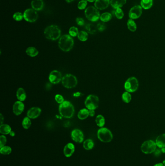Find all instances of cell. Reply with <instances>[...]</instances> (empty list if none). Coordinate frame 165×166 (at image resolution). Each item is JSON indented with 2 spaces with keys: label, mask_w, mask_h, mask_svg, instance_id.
Wrapping results in <instances>:
<instances>
[{
  "label": "cell",
  "mask_w": 165,
  "mask_h": 166,
  "mask_svg": "<svg viewBox=\"0 0 165 166\" xmlns=\"http://www.w3.org/2000/svg\"><path fill=\"white\" fill-rule=\"evenodd\" d=\"M24 19L28 22H34L38 18V14L34 9H27L23 14Z\"/></svg>",
  "instance_id": "obj_10"
},
{
  "label": "cell",
  "mask_w": 165,
  "mask_h": 166,
  "mask_svg": "<svg viewBox=\"0 0 165 166\" xmlns=\"http://www.w3.org/2000/svg\"><path fill=\"white\" fill-rule=\"evenodd\" d=\"M99 103V100L96 95L91 94L87 96L85 101V106L88 110H95L97 109Z\"/></svg>",
  "instance_id": "obj_7"
},
{
  "label": "cell",
  "mask_w": 165,
  "mask_h": 166,
  "mask_svg": "<svg viewBox=\"0 0 165 166\" xmlns=\"http://www.w3.org/2000/svg\"><path fill=\"white\" fill-rule=\"evenodd\" d=\"M24 104L22 102L18 101L14 103L13 106V111L15 115L19 116L24 110Z\"/></svg>",
  "instance_id": "obj_15"
},
{
  "label": "cell",
  "mask_w": 165,
  "mask_h": 166,
  "mask_svg": "<svg viewBox=\"0 0 165 166\" xmlns=\"http://www.w3.org/2000/svg\"><path fill=\"white\" fill-rule=\"evenodd\" d=\"M75 150V146L74 144L72 143H69L65 146L64 149V155L67 157H71L73 154H74Z\"/></svg>",
  "instance_id": "obj_17"
},
{
  "label": "cell",
  "mask_w": 165,
  "mask_h": 166,
  "mask_svg": "<svg viewBox=\"0 0 165 166\" xmlns=\"http://www.w3.org/2000/svg\"><path fill=\"white\" fill-rule=\"evenodd\" d=\"M124 89L127 92L133 93L137 91L139 87V81L135 77L129 78L124 83Z\"/></svg>",
  "instance_id": "obj_8"
},
{
  "label": "cell",
  "mask_w": 165,
  "mask_h": 166,
  "mask_svg": "<svg viewBox=\"0 0 165 166\" xmlns=\"http://www.w3.org/2000/svg\"><path fill=\"white\" fill-rule=\"evenodd\" d=\"M26 53L28 56L34 57L39 54V51L35 47H29L26 50Z\"/></svg>",
  "instance_id": "obj_23"
},
{
  "label": "cell",
  "mask_w": 165,
  "mask_h": 166,
  "mask_svg": "<svg viewBox=\"0 0 165 166\" xmlns=\"http://www.w3.org/2000/svg\"><path fill=\"white\" fill-rule=\"evenodd\" d=\"M63 77L61 73L57 70L51 71L49 77V79L51 83L53 84H57L61 81Z\"/></svg>",
  "instance_id": "obj_12"
},
{
  "label": "cell",
  "mask_w": 165,
  "mask_h": 166,
  "mask_svg": "<svg viewBox=\"0 0 165 166\" xmlns=\"http://www.w3.org/2000/svg\"><path fill=\"white\" fill-rule=\"evenodd\" d=\"M9 134L11 137H14L15 135V132L14 131H11V132Z\"/></svg>",
  "instance_id": "obj_46"
},
{
  "label": "cell",
  "mask_w": 165,
  "mask_h": 166,
  "mask_svg": "<svg viewBox=\"0 0 165 166\" xmlns=\"http://www.w3.org/2000/svg\"><path fill=\"white\" fill-rule=\"evenodd\" d=\"M6 143V138L4 135L0 136V147H4Z\"/></svg>",
  "instance_id": "obj_40"
},
{
  "label": "cell",
  "mask_w": 165,
  "mask_h": 166,
  "mask_svg": "<svg viewBox=\"0 0 165 166\" xmlns=\"http://www.w3.org/2000/svg\"><path fill=\"white\" fill-rule=\"evenodd\" d=\"M66 1L67 3H71L72 1H73L74 0H66Z\"/></svg>",
  "instance_id": "obj_49"
},
{
  "label": "cell",
  "mask_w": 165,
  "mask_h": 166,
  "mask_svg": "<svg viewBox=\"0 0 165 166\" xmlns=\"http://www.w3.org/2000/svg\"><path fill=\"white\" fill-rule=\"evenodd\" d=\"M11 128L9 125L3 124L0 126V133L3 134H9L11 131Z\"/></svg>",
  "instance_id": "obj_25"
},
{
  "label": "cell",
  "mask_w": 165,
  "mask_h": 166,
  "mask_svg": "<svg viewBox=\"0 0 165 166\" xmlns=\"http://www.w3.org/2000/svg\"><path fill=\"white\" fill-rule=\"evenodd\" d=\"M154 166H164V165H163V164L158 163L154 165Z\"/></svg>",
  "instance_id": "obj_47"
},
{
  "label": "cell",
  "mask_w": 165,
  "mask_h": 166,
  "mask_svg": "<svg viewBox=\"0 0 165 166\" xmlns=\"http://www.w3.org/2000/svg\"><path fill=\"white\" fill-rule=\"evenodd\" d=\"M87 5V1L86 0H81L78 4V7L79 9H84Z\"/></svg>",
  "instance_id": "obj_37"
},
{
  "label": "cell",
  "mask_w": 165,
  "mask_h": 166,
  "mask_svg": "<svg viewBox=\"0 0 165 166\" xmlns=\"http://www.w3.org/2000/svg\"><path fill=\"white\" fill-rule=\"evenodd\" d=\"M41 109L38 107H31L27 113V116L31 119H35L38 118L41 114Z\"/></svg>",
  "instance_id": "obj_14"
},
{
  "label": "cell",
  "mask_w": 165,
  "mask_h": 166,
  "mask_svg": "<svg viewBox=\"0 0 165 166\" xmlns=\"http://www.w3.org/2000/svg\"><path fill=\"white\" fill-rule=\"evenodd\" d=\"M79 40L81 41H86L88 39V34L87 32L81 31L79 33L78 35Z\"/></svg>",
  "instance_id": "obj_32"
},
{
  "label": "cell",
  "mask_w": 165,
  "mask_h": 166,
  "mask_svg": "<svg viewBox=\"0 0 165 166\" xmlns=\"http://www.w3.org/2000/svg\"><path fill=\"white\" fill-rule=\"evenodd\" d=\"M24 18L23 14L21 12L15 13L13 15V19L16 21H21Z\"/></svg>",
  "instance_id": "obj_38"
},
{
  "label": "cell",
  "mask_w": 165,
  "mask_h": 166,
  "mask_svg": "<svg viewBox=\"0 0 165 166\" xmlns=\"http://www.w3.org/2000/svg\"><path fill=\"white\" fill-rule=\"evenodd\" d=\"M156 143L159 148L165 147V134H160L156 139Z\"/></svg>",
  "instance_id": "obj_21"
},
{
  "label": "cell",
  "mask_w": 165,
  "mask_h": 166,
  "mask_svg": "<svg viewBox=\"0 0 165 166\" xmlns=\"http://www.w3.org/2000/svg\"><path fill=\"white\" fill-rule=\"evenodd\" d=\"M153 5V0H141V6L144 9H149Z\"/></svg>",
  "instance_id": "obj_24"
},
{
  "label": "cell",
  "mask_w": 165,
  "mask_h": 166,
  "mask_svg": "<svg viewBox=\"0 0 165 166\" xmlns=\"http://www.w3.org/2000/svg\"><path fill=\"white\" fill-rule=\"evenodd\" d=\"M87 1L89 2H93V1H96V0H87Z\"/></svg>",
  "instance_id": "obj_50"
},
{
  "label": "cell",
  "mask_w": 165,
  "mask_h": 166,
  "mask_svg": "<svg viewBox=\"0 0 165 166\" xmlns=\"http://www.w3.org/2000/svg\"><path fill=\"white\" fill-rule=\"evenodd\" d=\"M74 44V40L69 34H64L61 36L58 42L59 48L65 52H68L72 49Z\"/></svg>",
  "instance_id": "obj_2"
},
{
  "label": "cell",
  "mask_w": 165,
  "mask_h": 166,
  "mask_svg": "<svg viewBox=\"0 0 165 166\" xmlns=\"http://www.w3.org/2000/svg\"><path fill=\"white\" fill-rule=\"evenodd\" d=\"M160 149H161V152H162V153H165V147Z\"/></svg>",
  "instance_id": "obj_48"
},
{
  "label": "cell",
  "mask_w": 165,
  "mask_h": 166,
  "mask_svg": "<svg viewBox=\"0 0 165 166\" xmlns=\"http://www.w3.org/2000/svg\"><path fill=\"white\" fill-rule=\"evenodd\" d=\"M127 26L129 30L131 32H134L136 30L137 26L135 21L132 19H128L127 22Z\"/></svg>",
  "instance_id": "obj_26"
},
{
  "label": "cell",
  "mask_w": 165,
  "mask_h": 166,
  "mask_svg": "<svg viewBox=\"0 0 165 166\" xmlns=\"http://www.w3.org/2000/svg\"><path fill=\"white\" fill-rule=\"evenodd\" d=\"M114 14L115 16L118 19H122L124 16V13L123 12V10L121 8L116 9L115 11Z\"/></svg>",
  "instance_id": "obj_36"
},
{
  "label": "cell",
  "mask_w": 165,
  "mask_h": 166,
  "mask_svg": "<svg viewBox=\"0 0 165 166\" xmlns=\"http://www.w3.org/2000/svg\"><path fill=\"white\" fill-rule=\"evenodd\" d=\"M55 100L56 101V102L59 104H61L64 101V98L63 97V96L60 94H56L55 96Z\"/></svg>",
  "instance_id": "obj_39"
},
{
  "label": "cell",
  "mask_w": 165,
  "mask_h": 166,
  "mask_svg": "<svg viewBox=\"0 0 165 166\" xmlns=\"http://www.w3.org/2000/svg\"><path fill=\"white\" fill-rule=\"evenodd\" d=\"M61 31L58 26L51 25L45 29L44 35L46 39L51 40H56L60 38Z\"/></svg>",
  "instance_id": "obj_3"
},
{
  "label": "cell",
  "mask_w": 165,
  "mask_h": 166,
  "mask_svg": "<svg viewBox=\"0 0 165 166\" xmlns=\"http://www.w3.org/2000/svg\"><path fill=\"white\" fill-rule=\"evenodd\" d=\"M31 119L29 118V117H25L23 119V121L22 122V125L24 129H29V128L31 126Z\"/></svg>",
  "instance_id": "obj_33"
},
{
  "label": "cell",
  "mask_w": 165,
  "mask_h": 166,
  "mask_svg": "<svg viewBox=\"0 0 165 166\" xmlns=\"http://www.w3.org/2000/svg\"><path fill=\"white\" fill-rule=\"evenodd\" d=\"M156 144L153 140H147L144 142L141 146V150L143 153L150 154L154 152L156 149Z\"/></svg>",
  "instance_id": "obj_9"
},
{
  "label": "cell",
  "mask_w": 165,
  "mask_h": 166,
  "mask_svg": "<svg viewBox=\"0 0 165 166\" xmlns=\"http://www.w3.org/2000/svg\"><path fill=\"white\" fill-rule=\"evenodd\" d=\"M86 29L91 34H94L97 30V26L93 24H88L86 26Z\"/></svg>",
  "instance_id": "obj_30"
},
{
  "label": "cell",
  "mask_w": 165,
  "mask_h": 166,
  "mask_svg": "<svg viewBox=\"0 0 165 166\" xmlns=\"http://www.w3.org/2000/svg\"><path fill=\"white\" fill-rule=\"evenodd\" d=\"M43 0H33L31 2V7L36 11H40L44 7Z\"/></svg>",
  "instance_id": "obj_18"
},
{
  "label": "cell",
  "mask_w": 165,
  "mask_h": 166,
  "mask_svg": "<svg viewBox=\"0 0 165 166\" xmlns=\"http://www.w3.org/2000/svg\"><path fill=\"white\" fill-rule=\"evenodd\" d=\"M95 115L94 110H89V116L90 117H94Z\"/></svg>",
  "instance_id": "obj_44"
},
{
  "label": "cell",
  "mask_w": 165,
  "mask_h": 166,
  "mask_svg": "<svg viewBox=\"0 0 165 166\" xmlns=\"http://www.w3.org/2000/svg\"><path fill=\"white\" fill-rule=\"evenodd\" d=\"M61 84L64 88L70 89L76 87L78 84V80L74 75L67 74L63 76Z\"/></svg>",
  "instance_id": "obj_4"
},
{
  "label": "cell",
  "mask_w": 165,
  "mask_h": 166,
  "mask_svg": "<svg viewBox=\"0 0 165 166\" xmlns=\"http://www.w3.org/2000/svg\"><path fill=\"white\" fill-rule=\"evenodd\" d=\"M126 3V0H111L110 4L115 9L121 8Z\"/></svg>",
  "instance_id": "obj_20"
},
{
  "label": "cell",
  "mask_w": 165,
  "mask_h": 166,
  "mask_svg": "<svg viewBox=\"0 0 165 166\" xmlns=\"http://www.w3.org/2000/svg\"><path fill=\"white\" fill-rule=\"evenodd\" d=\"M79 33V32L78 28L76 27L75 26L71 27L69 30V34L70 36L72 37H75L78 36Z\"/></svg>",
  "instance_id": "obj_35"
},
{
  "label": "cell",
  "mask_w": 165,
  "mask_h": 166,
  "mask_svg": "<svg viewBox=\"0 0 165 166\" xmlns=\"http://www.w3.org/2000/svg\"><path fill=\"white\" fill-rule=\"evenodd\" d=\"M96 122L97 126L99 127H103L105 124V119L103 116L98 115L96 118Z\"/></svg>",
  "instance_id": "obj_27"
},
{
  "label": "cell",
  "mask_w": 165,
  "mask_h": 166,
  "mask_svg": "<svg viewBox=\"0 0 165 166\" xmlns=\"http://www.w3.org/2000/svg\"><path fill=\"white\" fill-rule=\"evenodd\" d=\"M142 7L141 6H135L130 9L128 13V16L130 19H138L142 14Z\"/></svg>",
  "instance_id": "obj_11"
},
{
  "label": "cell",
  "mask_w": 165,
  "mask_h": 166,
  "mask_svg": "<svg viewBox=\"0 0 165 166\" xmlns=\"http://www.w3.org/2000/svg\"><path fill=\"white\" fill-rule=\"evenodd\" d=\"M154 155H156V156H159V155H160V154H161V149H156V151H154Z\"/></svg>",
  "instance_id": "obj_43"
},
{
  "label": "cell",
  "mask_w": 165,
  "mask_h": 166,
  "mask_svg": "<svg viewBox=\"0 0 165 166\" xmlns=\"http://www.w3.org/2000/svg\"><path fill=\"white\" fill-rule=\"evenodd\" d=\"M76 22L77 24L79 25V26H83L85 24L84 19L81 18H76Z\"/></svg>",
  "instance_id": "obj_42"
},
{
  "label": "cell",
  "mask_w": 165,
  "mask_h": 166,
  "mask_svg": "<svg viewBox=\"0 0 165 166\" xmlns=\"http://www.w3.org/2000/svg\"><path fill=\"white\" fill-rule=\"evenodd\" d=\"M85 15L88 20L91 22H96L99 19L100 13L96 7L91 6L87 7L85 11Z\"/></svg>",
  "instance_id": "obj_6"
},
{
  "label": "cell",
  "mask_w": 165,
  "mask_h": 166,
  "mask_svg": "<svg viewBox=\"0 0 165 166\" xmlns=\"http://www.w3.org/2000/svg\"><path fill=\"white\" fill-rule=\"evenodd\" d=\"M97 137L101 142L104 143L111 142L113 139V134L106 128L102 127L97 131Z\"/></svg>",
  "instance_id": "obj_5"
},
{
  "label": "cell",
  "mask_w": 165,
  "mask_h": 166,
  "mask_svg": "<svg viewBox=\"0 0 165 166\" xmlns=\"http://www.w3.org/2000/svg\"><path fill=\"white\" fill-rule=\"evenodd\" d=\"M1 117H0V121H1V124H3V122L4 121V117L3 116V114H1Z\"/></svg>",
  "instance_id": "obj_45"
},
{
  "label": "cell",
  "mask_w": 165,
  "mask_h": 166,
  "mask_svg": "<svg viewBox=\"0 0 165 166\" xmlns=\"http://www.w3.org/2000/svg\"><path fill=\"white\" fill-rule=\"evenodd\" d=\"M16 96L18 100L21 101V102L24 101L27 97L26 92L24 89L22 88H18V90L16 91Z\"/></svg>",
  "instance_id": "obj_19"
},
{
  "label": "cell",
  "mask_w": 165,
  "mask_h": 166,
  "mask_svg": "<svg viewBox=\"0 0 165 166\" xmlns=\"http://www.w3.org/2000/svg\"><path fill=\"white\" fill-rule=\"evenodd\" d=\"M59 111L60 115L64 118H71L75 113V109L72 103L68 101H64L60 104Z\"/></svg>",
  "instance_id": "obj_1"
},
{
  "label": "cell",
  "mask_w": 165,
  "mask_h": 166,
  "mask_svg": "<svg viewBox=\"0 0 165 166\" xmlns=\"http://www.w3.org/2000/svg\"><path fill=\"white\" fill-rule=\"evenodd\" d=\"M89 116V110L88 109H83L79 110L78 113V117L81 120H84L87 118Z\"/></svg>",
  "instance_id": "obj_22"
},
{
  "label": "cell",
  "mask_w": 165,
  "mask_h": 166,
  "mask_svg": "<svg viewBox=\"0 0 165 166\" xmlns=\"http://www.w3.org/2000/svg\"><path fill=\"white\" fill-rule=\"evenodd\" d=\"M12 152V149L11 147L7 146H4V147L1 148L0 149V152L1 154L4 155H8L11 154Z\"/></svg>",
  "instance_id": "obj_34"
},
{
  "label": "cell",
  "mask_w": 165,
  "mask_h": 166,
  "mask_svg": "<svg viewBox=\"0 0 165 166\" xmlns=\"http://www.w3.org/2000/svg\"><path fill=\"white\" fill-rule=\"evenodd\" d=\"M110 2V0H96L94 6L97 9L104 10L108 8Z\"/></svg>",
  "instance_id": "obj_16"
},
{
  "label": "cell",
  "mask_w": 165,
  "mask_h": 166,
  "mask_svg": "<svg viewBox=\"0 0 165 166\" xmlns=\"http://www.w3.org/2000/svg\"><path fill=\"white\" fill-rule=\"evenodd\" d=\"M112 18V15L109 12H105L101 14L100 17V19L103 22H108L109 21H111Z\"/></svg>",
  "instance_id": "obj_29"
},
{
  "label": "cell",
  "mask_w": 165,
  "mask_h": 166,
  "mask_svg": "<svg viewBox=\"0 0 165 166\" xmlns=\"http://www.w3.org/2000/svg\"><path fill=\"white\" fill-rule=\"evenodd\" d=\"M121 99L124 102V103H128L131 102V99H132V96L129 92L126 91L122 94L121 96Z\"/></svg>",
  "instance_id": "obj_31"
},
{
  "label": "cell",
  "mask_w": 165,
  "mask_h": 166,
  "mask_svg": "<svg viewBox=\"0 0 165 166\" xmlns=\"http://www.w3.org/2000/svg\"><path fill=\"white\" fill-rule=\"evenodd\" d=\"M163 165H164V166H165V160L163 161Z\"/></svg>",
  "instance_id": "obj_51"
},
{
  "label": "cell",
  "mask_w": 165,
  "mask_h": 166,
  "mask_svg": "<svg viewBox=\"0 0 165 166\" xmlns=\"http://www.w3.org/2000/svg\"><path fill=\"white\" fill-rule=\"evenodd\" d=\"M97 28L98 31H99L100 32H102L106 28V26L104 23L101 22V23H99L97 25Z\"/></svg>",
  "instance_id": "obj_41"
},
{
  "label": "cell",
  "mask_w": 165,
  "mask_h": 166,
  "mask_svg": "<svg viewBox=\"0 0 165 166\" xmlns=\"http://www.w3.org/2000/svg\"><path fill=\"white\" fill-rule=\"evenodd\" d=\"M83 148L86 150H90L94 147V142L90 139H88L83 142Z\"/></svg>",
  "instance_id": "obj_28"
},
{
  "label": "cell",
  "mask_w": 165,
  "mask_h": 166,
  "mask_svg": "<svg viewBox=\"0 0 165 166\" xmlns=\"http://www.w3.org/2000/svg\"><path fill=\"white\" fill-rule=\"evenodd\" d=\"M71 138L76 142L81 143L84 140V134L79 129H74L71 132Z\"/></svg>",
  "instance_id": "obj_13"
}]
</instances>
